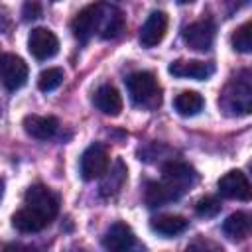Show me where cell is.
<instances>
[{
  "mask_svg": "<svg viewBox=\"0 0 252 252\" xmlns=\"http://www.w3.org/2000/svg\"><path fill=\"white\" fill-rule=\"evenodd\" d=\"M161 173H163V181L171 185L179 195H183L187 189H191L199 181V173L189 163H183V161H167Z\"/></svg>",
  "mask_w": 252,
  "mask_h": 252,
  "instance_id": "6",
  "label": "cell"
},
{
  "mask_svg": "<svg viewBox=\"0 0 252 252\" xmlns=\"http://www.w3.org/2000/svg\"><path fill=\"white\" fill-rule=\"evenodd\" d=\"M100 4H102V2L89 4V6H85V8L73 18V22H71V32H73V35H75L79 41L87 43V41L96 33V30H98V16H100Z\"/></svg>",
  "mask_w": 252,
  "mask_h": 252,
  "instance_id": "7",
  "label": "cell"
},
{
  "mask_svg": "<svg viewBox=\"0 0 252 252\" xmlns=\"http://www.w3.org/2000/svg\"><path fill=\"white\" fill-rule=\"evenodd\" d=\"M28 49L39 61L51 59L59 51V39L47 28H33L32 33H30V37H28Z\"/></svg>",
  "mask_w": 252,
  "mask_h": 252,
  "instance_id": "8",
  "label": "cell"
},
{
  "mask_svg": "<svg viewBox=\"0 0 252 252\" xmlns=\"http://www.w3.org/2000/svg\"><path fill=\"white\" fill-rule=\"evenodd\" d=\"M181 4H187V2H193V0H179Z\"/></svg>",
  "mask_w": 252,
  "mask_h": 252,
  "instance_id": "28",
  "label": "cell"
},
{
  "mask_svg": "<svg viewBox=\"0 0 252 252\" xmlns=\"http://www.w3.org/2000/svg\"><path fill=\"white\" fill-rule=\"evenodd\" d=\"M104 181L100 183V195L102 197H112V195H116L118 191H120V187L124 185V181H126V167H124V163L122 161H116L114 163V167L108 171H104Z\"/></svg>",
  "mask_w": 252,
  "mask_h": 252,
  "instance_id": "22",
  "label": "cell"
},
{
  "mask_svg": "<svg viewBox=\"0 0 252 252\" xmlns=\"http://www.w3.org/2000/svg\"><path fill=\"white\" fill-rule=\"evenodd\" d=\"M61 83H63V71H61L59 67H49V69L41 71L39 77H37V87H39V91H43V93L55 91Z\"/></svg>",
  "mask_w": 252,
  "mask_h": 252,
  "instance_id": "23",
  "label": "cell"
},
{
  "mask_svg": "<svg viewBox=\"0 0 252 252\" xmlns=\"http://www.w3.org/2000/svg\"><path fill=\"white\" fill-rule=\"evenodd\" d=\"M124 14L120 8L102 2L100 4V16H98V30L96 35H100L102 39H114L124 32Z\"/></svg>",
  "mask_w": 252,
  "mask_h": 252,
  "instance_id": "10",
  "label": "cell"
},
{
  "mask_svg": "<svg viewBox=\"0 0 252 252\" xmlns=\"http://www.w3.org/2000/svg\"><path fill=\"white\" fill-rule=\"evenodd\" d=\"M12 224H14L16 230L26 232V234H32V232H39V230H43L49 222H47L43 217H39L37 213H33L32 209L22 207L20 211H16V213L12 215Z\"/></svg>",
  "mask_w": 252,
  "mask_h": 252,
  "instance_id": "19",
  "label": "cell"
},
{
  "mask_svg": "<svg viewBox=\"0 0 252 252\" xmlns=\"http://www.w3.org/2000/svg\"><path fill=\"white\" fill-rule=\"evenodd\" d=\"M134 244H136V236H134L132 228L124 222H114L102 238V246L106 250H112V252L130 250Z\"/></svg>",
  "mask_w": 252,
  "mask_h": 252,
  "instance_id": "15",
  "label": "cell"
},
{
  "mask_svg": "<svg viewBox=\"0 0 252 252\" xmlns=\"http://www.w3.org/2000/svg\"><path fill=\"white\" fill-rule=\"evenodd\" d=\"M173 106L181 116H195V114H199L203 110L205 98L195 91H183V93H179L175 96Z\"/></svg>",
  "mask_w": 252,
  "mask_h": 252,
  "instance_id": "20",
  "label": "cell"
},
{
  "mask_svg": "<svg viewBox=\"0 0 252 252\" xmlns=\"http://www.w3.org/2000/svg\"><path fill=\"white\" fill-rule=\"evenodd\" d=\"M108 163H110L108 150H106L102 144H91V146L83 152L81 161H79L81 177H83L85 181L98 179V177H102L104 171L108 169Z\"/></svg>",
  "mask_w": 252,
  "mask_h": 252,
  "instance_id": "4",
  "label": "cell"
},
{
  "mask_svg": "<svg viewBox=\"0 0 252 252\" xmlns=\"http://www.w3.org/2000/svg\"><path fill=\"white\" fill-rule=\"evenodd\" d=\"M28 81V65L14 53L0 55V83L8 91H18Z\"/></svg>",
  "mask_w": 252,
  "mask_h": 252,
  "instance_id": "5",
  "label": "cell"
},
{
  "mask_svg": "<svg viewBox=\"0 0 252 252\" xmlns=\"http://www.w3.org/2000/svg\"><path fill=\"white\" fill-rule=\"evenodd\" d=\"M195 213L199 217H205V219H211V217H217L220 213V201L217 197H203L197 201L195 205Z\"/></svg>",
  "mask_w": 252,
  "mask_h": 252,
  "instance_id": "25",
  "label": "cell"
},
{
  "mask_svg": "<svg viewBox=\"0 0 252 252\" xmlns=\"http://www.w3.org/2000/svg\"><path fill=\"white\" fill-rule=\"evenodd\" d=\"M181 195L171 187L167 185L165 181L158 183V181H150L146 185V191H144V203L150 207V209H156V207H163L171 201H177Z\"/></svg>",
  "mask_w": 252,
  "mask_h": 252,
  "instance_id": "16",
  "label": "cell"
},
{
  "mask_svg": "<svg viewBox=\"0 0 252 252\" xmlns=\"http://www.w3.org/2000/svg\"><path fill=\"white\" fill-rule=\"evenodd\" d=\"M219 193L226 199H236V201H250L252 197L250 181L240 169H232L219 179Z\"/></svg>",
  "mask_w": 252,
  "mask_h": 252,
  "instance_id": "9",
  "label": "cell"
},
{
  "mask_svg": "<svg viewBox=\"0 0 252 252\" xmlns=\"http://www.w3.org/2000/svg\"><path fill=\"white\" fill-rule=\"evenodd\" d=\"M2 191H4V185H2V181H0V199H2Z\"/></svg>",
  "mask_w": 252,
  "mask_h": 252,
  "instance_id": "27",
  "label": "cell"
},
{
  "mask_svg": "<svg viewBox=\"0 0 252 252\" xmlns=\"http://www.w3.org/2000/svg\"><path fill=\"white\" fill-rule=\"evenodd\" d=\"M24 130L28 136L35 140H51L57 130H59V120L55 116H37V114H28L22 122Z\"/></svg>",
  "mask_w": 252,
  "mask_h": 252,
  "instance_id": "13",
  "label": "cell"
},
{
  "mask_svg": "<svg viewBox=\"0 0 252 252\" xmlns=\"http://www.w3.org/2000/svg\"><path fill=\"white\" fill-rule=\"evenodd\" d=\"M93 102L94 106L106 114V116H118L120 110H122V98H120V93L112 87V85H102L96 89L94 96H93Z\"/></svg>",
  "mask_w": 252,
  "mask_h": 252,
  "instance_id": "17",
  "label": "cell"
},
{
  "mask_svg": "<svg viewBox=\"0 0 252 252\" xmlns=\"http://www.w3.org/2000/svg\"><path fill=\"white\" fill-rule=\"evenodd\" d=\"M187 226H189V220L179 215H159V217L152 219V222H150V228L165 238L185 232Z\"/></svg>",
  "mask_w": 252,
  "mask_h": 252,
  "instance_id": "18",
  "label": "cell"
},
{
  "mask_svg": "<svg viewBox=\"0 0 252 252\" xmlns=\"http://www.w3.org/2000/svg\"><path fill=\"white\" fill-rule=\"evenodd\" d=\"M252 24L250 22H244L240 28H236L234 30V33H232V47L236 49V51H240V53H248L250 51V47H252Z\"/></svg>",
  "mask_w": 252,
  "mask_h": 252,
  "instance_id": "24",
  "label": "cell"
},
{
  "mask_svg": "<svg viewBox=\"0 0 252 252\" xmlns=\"http://www.w3.org/2000/svg\"><path fill=\"white\" fill-rule=\"evenodd\" d=\"M165 32H167V16L165 12L156 10L148 16V20L140 30V43L144 47H154L165 37Z\"/></svg>",
  "mask_w": 252,
  "mask_h": 252,
  "instance_id": "12",
  "label": "cell"
},
{
  "mask_svg": "<svg viewBox=\"0 0 252 252\" xmlns=\"http://www.w3.org/2000/svg\"><path fill=\"white\" fill-rule=\"evenodd\" d=\"M41 2L39 0H24V6H22V16L26 22H33L37 18H41Z\"/></svg>",
  "mask_w": 252,
  "mask_h": 252,
  "instance_id": "26",
  "label": "cell"
},
{
  "mask_svg": "<svg viewBox=\"0 0 252 252\" xmlns=\"http://www.w3.org/2000/svg\"><path fill=\"white\" fill-rule=\"evenodd\" d=\"M215 24L211 20H199L183 30V39L191 49L207 51L215 41Z\"/></svg>",
  "mask_w": 252,
  "mask_h": 252,
  "instance_id": "11",
  "label": "cell"
},
{
  "mask_svg": "<svg viewBox=\"0 0 252 252\" xmlns=\"http://www.w3.org/2000/svg\"><path fill=\"white\" fill-rule=\"evenodd\" d=\"M220 104L226 108V110H232V114H248L250 108H252V87H250V79H248V73L244 71L242 77H234L222 98H220Z\"/></svg>",
  "mask_w": 252,
  "mask_h": 252,
  "instance_id": "2",
  "label": "cell"
},
{
  "mask_svg": "<svg viewBox=\"0 0 252 252\" xmlns=\"http://www.w3.org/2000/svg\"><path fill=\"white\" fill-rule=\"evenodd\" d=\"M24 205L28 209H32L33 213H37L39 217H43L47 222H51L57 213H59V199L53 195L51 189H47L45 185H32L26 195H24Z\"/></svg>",
  "mask_w": 252,
  "mask_h": 252,
  "instance_id": "3",
  "label": "cell"
},
{
  "mask_svg": "<svg viewBox=\"0 0 252 252\" xmlns=\"http://www.w3.org/2000/svg\"><path fill=\"white\" fill-rule=\"evenodd\" d=\"M126 89L130 93V98L138 106L154 108L161 100L158 79L150 71H136V73L128 75L126 77Z\"/></svg>",
  "mask_w": 252,
  "mask_h": 252,
  "instance_id": "1",
  "label": "cell"
},
{
  "mask_svg": "<svg viewBox=\"0 0 252 252\" xmlns=\"http://www.w3.org/2000/svg\"><path fill=\"white\" fill-rule=\"evenodd\" d=\"M167 71L173 75V77H181V79H209L213 73H215V67L213 63H205V61H197V59H179V61H173Z\"/></svg>",
  "mask_w": 252,
  "mask_h": 252,
  "instance_id": "14",
  "label": "cell"
},
{
  "mask_svg": "<svg viewBox=\"0 0 252 252\" xmlns=\"http://www.w3.org/2000/svg\"><path fill=\"white\" fill-rule=\"evenodd\" d=\"M222 232L230 240H242L250 232V217L246 213H232L224 222H222Z\"/></svg>",
  "mask_w": 252,
  "mask_h": 252,
  "instance_id": "21",
  "label": "cell"
}]
</instances>
